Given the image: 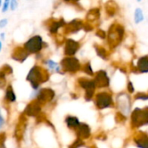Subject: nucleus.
<instances>
[{"mask_svg":"<svg viewBox=\"0 0 148 148\" xmlns=\"http://www.w3.org/2000/svg\"><path fill=\"white\" fill-rule=\"evenodd\" d=\"M63 46V54L66 56H74L81 48L80 42L73 38H65Z\"/></svg>","mask_w":148,"mask_h":148,"instance_id":"39448f33","label":"nucleus"},{"mask_svg":"<svg viewBox=\"0 0 148 148\" xmlns=\"http://www.w3.org/2000/svg\"><path fill=\"white\" fill-rule=\"evenodd\" d=\"M66 23L67 22L64 20L63 17H61L58 19H51V21H49V23L47 24V27H48L49 33L51 35L56 36V34H58L59 29L64 27Z\"/></svg>","mask_w":148,"mask_h":148,"instance_id":"f8f14e48","label":"nucleus"},{"mask_svg":"<svg viewBox=\"0 0 148 148\" xmlns=\"http://www.w3.org/2000/svg\"><path fill=\"white\" fill-rule=\"evenodd\" d=\"M101 17V9L96 7V8H91L86 15V22L88 23H94L96 22L100 19Z\"/></svg>","mask_w":148,"mask_h":148,"instance_id":"2eb2a0df","label":"nucleus"},{"mask_svg":"<svg viewBox=\"0 0 148 148\" xmlns=\"http://www.w3.org/2000/svg\"><path fill=\"white\" fill-rule=\"evenodd\" d=\"M60 67L63 72L67 73H76L82 69V64L80 60L74 56H64L61 62Z\"/></svg>","mask_w":148,"mask_h":148,"instance_id":"20e7f679","label":"nucleus"},{"mask_svg":"<svg viewBox=\"0 0 148 148\" xmlns=\"http://www.w3.org/2000/svg\"><path fill=\"white\" fill-rule=\"evenodd\" d=\"M44 44L42 37L40 35H35L29 38L23 46L29 55H37L43 49Z\"/></svg>","mask_w":148,"mask_h":148,"instance_id":"7ed1b4c3","label":"nucleus"},{"mask_svg":"<svg viewBox=\"0 0 148 148\" xmlns=\"http://www.w3.org/2000/svg\"><path fill=\"white\" fill-rule=\"evenodd\" d=\"M95 84L96 88H107L110 84V79L108 75V73L104 69L98 70L95 75Z\"/></svg>","mask_w":148,"mask_h":148,"instance_id":"1a4fd4ad","label":"nucleus"},{"mask_svg":"<svg viewBox=\"0 0 148 148\" xmlns=\"http://www.w3.org/2000/svg\"><path fill=\"white\" fill-rule=\"evenodd\" d=\"M132 121L135 127H140V126L147 124V108H145V109L136 108V109H134V111L133 112V114H132Z\"/></svg>","mask_w":148,"mask_h":148,"instance_id":"0eeeda50","label":"nucleus"},{"mask_svg":"<svg viewBox=\"0 0 148 148\" xmlns=\"http://www.w3.org/2000/svg\"><path fill=\"white\" fill-rule=\"evenodd\" d=\"M136 69L141 73V74H147L148 73V56L147 55H144L141 56L138 61H137V64H136Z\"/></svg>","mask_w":148,"mask_h":148,"instance_id":"4468645a","label":"nucleus"},{"mask_svg":"<svg viewBox=\"0 0 148 148\" xmlns=\"http://www.w3.org/2000/svg\"><path fill=\"white\" fill-rule=\"evenodd\" d=\"M136 141V144L140 148H147L148 145V140L147 135H143L142 137L139 138V139H136L135 140Z\"/></svg>","mask_w":148,"mask_h":148,"instance_id":"5701e85b","label":"nucleus"},{"mask_svg":"<svg viewBox=\"0 0 148 148\" xmlns=\"http://www.w3.org/2000/svg\"><path fill=\"white\" fill-rule=\"evenodd\" d=\"M127 90L130 93H134V84H133L132 82H127Z\"/></svg>","mask_w":148,"mask_h":148,"instance_id":"72a5a7b5","label":"nucleus"},{"mask_svg":"<svg viewBox=\"0 0 148 148\" xmlns=\"http://www.w3.org/2000/svg\"><path fill=\"white\" fill-rule=\"evenodd\" d=\"M83 24H84V22L82 19H79V18L73 19V20L66 23V24L62 28L63 34L65 36L76 34L79 31H81L82 29H83Z\"/></svg>","mask_w":148,"mask_h":148,"instance_id":"423d86ee","label":"nucleus"},{"mask_svg":"<svg viewBox=\"0 0 148 148\" xmlns=\"http://www.w3.org/2000/svg\"><path fill=\"white\" fill-rule=\"evenodd\" d=\"M94 48H95V53L96 55L102 60H108L110 55L108 51V49L103 47V46H101L100 44H97V43H95L94 44Z\"/></svg>","mask_w":148,"mask_h":148,"instance_id":"6ab92c4d","label":"nucleus"},{"mask_svg":"<svg viewBox=\"0 0 148 148\" xmlns=\"http://www.w3.org/2000/svg\"><path fill=\"white\" fill-rule=\"evenodd\" d=\"M2 4H3V0H0V8L2 7Z\"/></svg>","mask_w":148,"mask_h":148,"instance_id":"58836bf2","label":"nucleus"},{"mask_svg":"<svg viewBox=\"0 0 148 148\" xmlns=\"http://www.w3.org/2000/svg\"><path fill=\"white\" fill-rule=\"evenodd\" d=\"M49 78L48 70L39 65H34L29 71L26 80L30 83L34 89H37L39 86L46 82Z\"/></svg>","mask_w":148,"mask_h":148,"instance_id":"f03ea898","label":"nucleus"},{"mask_svg":"<svg viewBox=\"0 0 148 148\" xmlns=\"http://www.w3.org/2000/svg\"><path fill=\"white\" fill-rule=\"evenodd\" d=\"M78 83L81 86V88H82L83 89L86 90L85 99L88 101H90L94 95L95 89L96 88L94 80H90V79H87V78H80V79H78Z\"/></svg>","mask_w":148,"mask_h":148,"instance_id":"6e6552de","label":"nucleus"},{"mask_svg":"<svg viewBox=\"0 0 148 148\" xmlns=\"http://www.w3.org/2000/svg\"><path fill=\"white\" fill-rule=\"evenodd\" d=\"M66 123H67V125H68L69 127L76 128V127H78V125L80 124V121H79V120H78L76 117L69 116V117H67V119H66Z\"/></svg>","mask_w":148,"mask_h":148,"instance_id":"4be33fe9","label":"nucleus"},{"mask_svg":"<svg viewBox=\"0 0 148 148\" xmlns=\"http://www.w3.org/2000/svg\"><path fill=\"white\" fill-rule=\"evenodd\" d=\"M95 103H96V106L98 108L104 109V108H109L112 105L113 99H112V96L110 94H108L107 92H101L96 95Z\"/></svg>","mask_w":148,"mask_h":148,"instance_id":"9d476101","label":"nucleus"},{"mask_svg":"<svg viewBox=\"0 0 148 148\" xmlns=\"http://www.w3.org/2000/svg\"><path fill=\"white\" fill-rule=\"evenodd\" d=\"M8 19L7 18H3L0 20V29H3L7 26L8 24Z\"/></svg>","mask_w":148,"mask_h":148,"instance_id":"473e14b6","label":"nucleus"},{"mask_svg":"<svg viewBox=\"0 0 148 148\" xmlns=\"http://www.w3.org/2000/svg\"><path fill=\"white\" fill-rule=\"evenodd\" d=\"M82 146H83L82 140L81 139H78L77 140H75V141L70 146V147L69 148H79L81 147H82Z\"/></svg>","mask_w":148,"mask_h":148,"instance_id":"7c9ffc66","label":"nucleus"},{"mask_svg":"<svg viewBox=\"0 0 148 148\" xmlns=\"http://www.w3.org/2000/svg\"><path fill=\"white\" fill-rule=\"evenodd\" d=\"M105 10H106V13H107V15L108 16L113 17V16H114L118 13L119 6L115 3V1H114V0H108L105 3Z\"/></svg>","mask_w":148,"mask_h":148,"instance_id":"dca6fc26","label":"nucleus"},{"mask_svg":"<svg viewBox=\"0 0 148 148\" xmlns=\"http://www.w3.org/2000/svg\"><path fill=\"white\" fill-rule=\"evenodd\" d=\"M126 34L125 27L120 23H114L108 28L107 32L108 45L111 49L117 48L123 41Z\"/></svg>","mask_w":148,"mask_h":148,"instance_id":"f257e3e1","label":"nucleus"},{"mask_svg":"<svg viewBox=\"0 0 148 148\" xmlns=\"http://www.w3.org/2000/svg\"><path fill=\"white\" fill-rule=\"evenodd\" d=\"M43 63H44L45 65H47V67H48L49 69H51V70L55 69L59 65L56 62H55V61H54V60H52V59L45 60V61H43Z\"/></svg>","mask_w":148,"mask_h":148,"instance_id":"393cba45","label":"nucleus"},{"mask_svg":"<svg viewBox=\"0 0 148 148\" xmlns=\"http://www.w3.org/2000/svg\"><path fill=\"white\" fill-rule=\"evenodd\" d=\"M40 111H41V108H40V104L37 101L31 102L25 108V114L29 116H36L40 113Z\"/></svg>","mask_w":148,"mask_h":148,"instance_id":"a211bd4d","label":"nucleus"},{"mask_svg":"<svg viewBox=\"0 0 148 148\" xmlns=\"http://www.w3.org/2000/svg\"><path fill=\"white\" fill-rule=\"evenodd\" d=\"M3 125V117L0 115V128L2 127Z\"/></svg>","mask_w":148,"mask_h":148,"instance_id":"c9c22d12","label":"nucleus"},{"mask_svg":"<svg viewBox=\"0 0 148 148\" xmlns=\"http://www.w3.org/2000/svg\"><path fill=\"white\" fill-rule=\"evenodd\" d=\"M10 0H3L2 7H1V11L3 13H5L10 10Z\"/></svg>","mask_w":148,"mask_h":148,"instance_id":"c85d7f7f","label":"nucleus"},{"mask_svg":"<svg viewBox=\"0 0 148 148\" xmlns=\"http://www.w3.org/2000/svg\"><path fill=\"white\" fill-rule=\"evenodd\" d=\"M29 54L26 51V49L23 48V46H16L13 48L10 56L11 58L16 61L20 63H23V62L26 61V59L29 57Z\"/></svg>","mask_w":148,"mask_h":148,"instance_id":"9b49d317","label":"nucleus"},{"mask_svg":"<svg viewBox=\"0 0 148 148\" xmlns=\"http://www.w3.org/2000/svg\"><path fill=\"white\" fill-rule=\"evenodd\" d=\"M141 1H143V0H137V2H138V3H140Z\"/></svg>","mask_w":148,"mask_h":148,"instance_id":"ea45409f","label":"nucleus"},{"mask_svg":"<svg viewBox=\"0 0 148 148\" xmlns=\"http://www.w3.org/2000/svg\"><path fill=\"white\" fill-rule=\"evenodd\" d=\"M95 36L97 37H99L100 39L101 40H106V37H107V32L102 29H98L95 32Z\"/></svg>","mask_w":148,"mask_h":148,"instance_id":"a878e982","label":"nucleus"},{"mask_svg":"<svg viewBox=\"0 0 148 148\" xmlns=\"http://www.w3.org/2000/svg\"><path fill=\"white\" fill-rule=\"evenodd\" d=\"M79 1H81V0H71V1H70V3H73V4H75V3H77Z\"/></svg>","mask_w":148,"mask_h":148,"instance_id":"e433bc0d","label":"nucleus"},{"mask_svg":"<svg viewBox=\"0 0 148 148\" xmlns=\"http://www.w3.org/2000/svg\"><path fill=\"white\" fill-rule=\"evenodd\" d=\"M6 84V74L0 69V88H3Z\"/></svg>","mask_w":148,"mask_h":148,"instance_id":"cd10ccee","label":"nucleus"},{"mask_svg":"<svg viewBox=\"0 0 148 148\" xmlns=\"http://www.w3.org/2000/svg\"><path fill=\"white\" fill-rule=\"evenodd\" d=\"M0 69H1L3 72H4V73L6 74V75H11V74L13 73V69H12V67H11L10 65H9V64H4Z\"/></svg>","mask_w":148,"mask_h":148,"instance_id":"bb28decb","label":"nucleus"},{"mask_svg":"<svg viewBox=\"0 0 148 148\" xmlns=\"http://www.w3.org/2000/svg\"><path fill=\"white\" fill-rule=\"evenodd\" d=\"M55 97V91L51 88H42L41 89L37 95H36V100L37 101L40 102H48L54 99Z\"/></svg>","mask_w":148,"mask_h":148,"instance_id":"ddd939ff","label":"nucleus"},{"mask_svg":"<svg viewBox=\"0 0 148 148\" xmlns=\"http://www.w3.org/2000/svg\"><path fill=\"white\" fill-rule=\"evenodd\" d=\"M2 49H3V42H2V41L0 40V52H1V50H2Z\"/></svg>","mask_w":148,"mask_h":148,"instance_id":"4c0bfd02","label":"nucleus"},{"mask_svg":"<svg viewBox=\"0 0 148 148\" xmlns=\"http://www.w3.org/2000/svg\"><path fill=\"white\" fill-rule=\"evenodd\" d=\"M18 8V0H10V10L11 11L16 10Z\"/></svg>","mask_w":148,"mask_h":148,"instance_id":"c756f323","label":"nucleus"},{"mask_svg":"<svg viewBox=\"0 0 148 148\" xmlns=\"http://www.w3.org/2000/svg\"><path fill=\"white\" fill-rule=\"evenodd\" d=\"M77 131V136L79 137V139H87L89 137L90 135V128L87 124L84 123H80L78 125V127H76Z\"/></svg>","mask_w":148,"mask_h":148,"instance_id":"f3484780","label":"nucleus"},{"mask_svg":"<svg viewBox=\"0 0 148 148\" xmlns=\"http://www.w3.org/2000/svg\"><path fill=\"white\" fill-rule=\"evenodd\" d=\"M82 69H83V71H84L85 74H87V75H88L90 76H92V75H95V72L93 70V68H92V65H91V62H87L83 65Z\"/></svg>","mask_w":148,"mask_h":148,"instance_id":"b1692460","label":"nucleus"},{"mask_svg":"<svg viewBox=\"0 0 148 148\" xmlns=\"http://www.w3.org/2000/svg\"><path fill=\"white\" fill-rule=\"evenodd\" d=\"M5 99L10 102H13L16 101V95L14 93V90L12 88V86L11 85H9L7 89H6V92H5Z\"/></svg>","mask_w":148,"mask_h":148,"instance_id":"412c9836","label":"nucleus"},{"mask_svg":"<svg viewBox=\"0 0 148 148\" xmlns=\"http://www.w3.org/2000/svg\"><path fill=\"white\" fill-rule=\"evenodd\" d=\"M145 20V16H144V12L143 10L140 7H137L134 10V21L135 24H140V23H142Z\"/></svg>","mask_w":148,"mask_h":148,"instance_id":"aec40b11","label":"nucleus"},{"mask_svg":"<svg viewBox=\"0 0 148 148\" xmlns=\"http://www.w3.org/2000/svg\"><path fill=\"white\" fill-rule=\"evenodd\" d=\"M0 40L1 41H4L5 40V33L4 32L0 33Z\"/></svg>","mask_w":148,"mask_h":148,"instance_id":"f704fd0d","label":"nucleus"},{"mask_svg":"<svg viewBox=\"0 0 148 148\" xmlns=\"http://www.w3.org/2000/svg\"><path fill=\"white\" fill-rule=\"evenodd\" d=\"M135 99L137 100H143V101H147L148 99V96L147 94L144 93H139L135 95Z\"/></svg>","mask_w":148,"mask_h":148,"instance_id":"2f4dec72","label":"nucleus"}]
</instances>
